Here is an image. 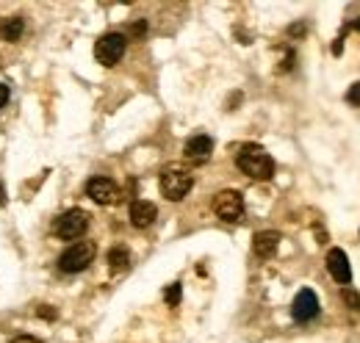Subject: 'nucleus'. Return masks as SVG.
Returning <instances> with one entry per match:
<instances>
[{
  "mask_svg": "<svg viewBox=\"0 0 360 343\" xmlns=\"http://www.w3.org/2000/svg\"><path fill=\"white\" fill-rule=\"evenodd\" d=\"M236 167L244 172L247 177H252V180H271V174H274L271 155L264 147H258V144H244L236 153Z\"/></svg>",
  "mask_w": 360,
  "mask_h": 343,
  "instance_id": "f257e3e1",
  "label": "nucleus"
},
{
  "mask_svg": "<svg viewBox=\"0 0 360 343\" xmlns=\"http://www.w3.org/2000/svg\"><path fill=\"white\" fill-rule=\"evenodd\" d=\"M94 255H97L94 241H75V244H70V247L61 252V257H58V268H61L64 274L86 271L89 263L94 260Z\"/></svg>",
  "mask_w": 360,
  "mask_h": 343,
  "instance_id": "f03ea898",
  "label": "nucleus"
},
{
  "mask_svg": "<svg viewBox=\"0 0 360 343\" xmlns=\"http://www.w3.org/2000/svg\"><path fill=\"white\" fill-rule=\"evenodd\" d=\"M191 186H194V177L183 167H167L161 172V194L172 202H180L191 191Z\"/></svg>",
  "mask_w": 360,
  "mask_h": 343,
  "instance_id": "7ed1b4c3",
  "label": "nucleus"
},
{
  "mask_svg": "<svg viewBox=\"0 0 360 343\" xmlns=\"http://www.w3.org/2000/svg\"><path fill=\"white\" fill-rule=\"evenodd\" d=\"M86 230H89V214L81 211V208H72V211L61 214L53 221V233L64 241H78Z\"/></svg>",
  "mask_w": 360,
  "mask_h": 343,
  "instance_id": "20e7f679",
  "label": "nucleus"
},
{
  "mask_svg": "<svg viewBox=\"0 0 360 343\" xmlns=\"http://www.w3.org/2000/svg\"><path fill=\"white\" fill-rule=\"evenodd\" d=\"M125 50H128V37L125 34H105V37H100L97 44H94V58L103 67H114V64L122 61Z\"/></svg>",
  "mask_w": 360,
  "mask_h": 343,
  "instance_id": "39448f33",
  "label": "nucleus"
},
{
  "mask_svg": "<svg viewBox=\"0 0 360 343\" xmlns=\"http://www.w3.org/2000/svg\"><path fill=\"white\" fill-rule=\"evenodd\" d=\"M214 214L219 216L222 221H241L244 216V197L238 191H219L214 197Z\"/></svg>",
  "mask_w": 360,
  "mask_h": 343,
  "instance_id": "423d86ee",
  "label": "nucleus"
},
{
  "mask_svg": "<svg viewBox=\"0 0 360 343\" xmlns=\"http://www.w3.org/2000/svg\"><path fill=\"white\" fill-rule=\"evenodd\" d=\"M86 194H89L97 205H114V202H120V186L114 180H108V177H91L89 183H86Z\"/></svg>",
  "mask_w": 360,
  "mask_h": 343,
  "instance_id": "0eeeda50",
  "label": "nucleus"
},
{
  "mask_svg": "<svg viewBox=\"0 0 360 343\" xmlns=\"http://www.w3.org/2000/svg\"><path fill=\"white\" fill-rule=\"evenodd\" d=\"M291 316H294V321H300V324H308V321H314L316 316H319V299H316V294L311 288H302V291L294 297Z\"/></svg>",
  "mask_w": 360,
  "mask_h": 343,
  "instance_id": "6e6552de",
  "label": "nucleus"
},
{
  "mask_svg": "<svg viewBox=\"0 0 360 343\" xmlns=\"http://www.w3.org/2000/svg\"><path fill=\"white\" fill-rule=\"evenodd\" d=\"M327 271L333 274L335 283H341L344 288L352 283V266H349V257L344 250H330L327 252Z\"/></svg>",
  "mask_w": 360,
  "mask_h": 343,
  "instance_id": "1a4fd4ad",
  "label": "nucleus"
},
{
  "mask_svg": "<svg viewBox=\"0 0 360 343\" xmlns=\"http://www.w3.org/2000/svg\"><path fill=\"white\" fill-rule=\"evenodd\" d=\"M211 153H214V141H211V136H205V133L191 136V138L186 141V147H183V155H186L191 164H205V161L211 158Z\"/></svg>",
  "mask_w": 360,
  "mask_h": 343,
  "instance_id": "9d476101",
  "label": "nucleus"
},
{
  "mask_svg": "<svg viewBox=\"0 0 360 343\" xmlns=\"http://www.w3.org/2000/svg\"><path fill=\"white\" fill-rule=\"evenodd\" d=\"M280 241H283V235L277 230H261L252 235V252L258 257H271L280 250Z\"/></svg>",
  "mask_w": 360,
  "mask_h": 343,
  "instance_id": "9b49d317",
  "label": "nucleus"
},
{
  "mask_svg": "<svg viewBox=\"0 0 360 343\" xmlns=\"http://www.w3.org/2000/svg\"><path fill=\"white\" fill-rule=\"evenodd\" d=\"M155 216H158V208L153 202H147V200H134L131 202V224L134 227H150L155 221Z\"/></svg>",
  "mask_w": 360,
  "mask_h": 343,
  "instance_id": "f8f14e48",
  "label": "nucleus"
},
{
  "mask_svg": "<svg viewBox=\"0 0 360 343\" xmlns=\"http://www.w3.org/2000/svg\"><path fill=\"white\" fill-rule=\"evenodd\" d=\"M22 31H25L22 17H6V20H0V37L6 42H20Z\"/></svg>",
  "mask_w": 360,
  "mask_h": 343,
  "instance_id": "ddd939ff",
  "label": "nucleus"
},
{
  "mask_svg": "<svg viewBox=\"0 0 360 343\" xmlns=\"http://www.w3.org/2000/svg\"><path fill=\"white\" fill-rule=\"evenodd\" d=\"M108 266H111V271H125V268H131V252H128L125 247H114V250L108 252Z\"/></svg>",
  "mask_w": 360,
  "mask_h": 343,
  "instance_id": "4468645a",
  "label": "nucleus"
},
{
  "mask_svg": "<svg viewBox=\"0 0 360 343\" xmlns=\"http://www.w3.org/2000/svg\"><path fill=\"white\" fill-rule=\"evenodd\" d=\"M341 299H344V304H347L349 310H358L360 313V294L358 291H352V288L347 285V288H341Z\"/></svg>",
  "mask_w": 360,
  "mask_h": 343,
  "instance_id": "2eb2a0df",
  "label": "nucleus"
},
{
  "mask_svg": "<svg viewBox=\"0 0 360 343\" xmlns=\"http://www.w3.org/2000/svg\"><path fill=\"white\" fill-rule=\"evenodd\" d=\"M180 294H183V291H180V283H172V285L164 291V302H167L169 307H178V304H180Z\"/></svg>",
  "mask_w": 360,
  "mask_h": 343,
  "instance_id": "dca6fc26",
  "label": "nucleus"
},
{
  "mask_svg": "<svg viewBox=\"0 0 360 343\" xmlns=\"http://www.w3.org/2000/svg\"><path fill=\"white\" fill-rule=\"evenodd\" d=\"M347 103H349V105H360V81L349 86V91H347Z\"/></svg>",
  "mask_w": 360,
  "mask_h": 343,
  "instance_id": "f3484780",
  "label": "nucleus"
},
{
  "mask_svg": "<svg viewBox=\"0 0 360 343\" xmlns=\"http://www.w3.org/2000/svg\"><path fill=\"white\" fill-rule=\"evenodd\" d=\"M144 34H147V22L144 20H139V22L131 25V37H144Z\"/></svg>",
  "mask_w": 360,
  "mask_h": 343,
  "instance_id": "a211bd4d",
  "label": "nucleus"
},
{
  "mask_svg": "<svg viewBox=\"0 0 360 343\" xmlns=\"http://www.w3.org/2000/svg\"><path fill=\"white\" fill-rule=\"evenodd\" d=\"M8 103V86L6 84H0V108Z\"/></svg>",
  "mask_w": 360,
  "mask_h": 343,
  "instance_id": "6ab92c4d",
  "label": "nucleus"
},
{
  "mask_svg": "<svg viewBox=\"0 0 360 343\" xmlns=\"http://www.w3.org/2000/svg\"><path fill=\"white\" fill-rule=\"evenodd\" d=\"M39 316H45V318H56V310H47V304L39 310Z\"/></svg>",
  "mask_w": 360,
  "mask_h": 343,
  "instance_id": "aec40b11",
  "label": "nucleus"
},
{
  "mask_svg": "<svg viewBox=\"0 0 360 343\" xmlns=\"http://www.w3.org/2000/svg\"><path fill=\"white\" fill-rule=\"evenodd\" d=\"M3 205H6V186L0 183V208H3Z\"/></svg>",
  "mask_w": 360,
  "mask_h": 343,
  "instance_id": "412c9836",
  "label": "nucleus"
}]
</instances>
